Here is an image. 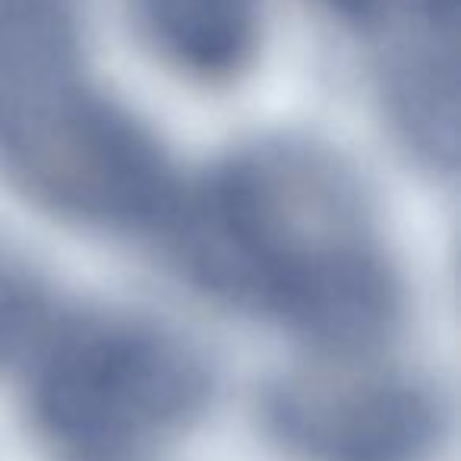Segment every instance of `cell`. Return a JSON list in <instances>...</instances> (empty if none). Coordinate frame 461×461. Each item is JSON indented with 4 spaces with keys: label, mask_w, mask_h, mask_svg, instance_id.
Returning <instances> with one entry per match:
<instances>
[{
    "label": "cell",
    "mask_w": 461,
    "mask_h": 461,
    "mask_svg": "<svg viewBox=\"0 0 461 461\" xmlns=\"http://www.w3.org/2000/svg\"><path fill=\"white\" fill-rule=\"evenodd\" d=\"M230 269L320 339L357 345L392 313V285L360 199L335 167L294 149L230 165L212 193Z\"/></svg>",
    "instance_id": "obj_1"
},
{
    "label": "cell",
    "mask_w": 461,
    "mask_h": 461,
    "mask_svg": "<svg viewBox=\"0 0 461 461\" xmlns=\"http://www.w3.org/2000/svg\"><path fill=\"white\" fill-rule=\"evenodd\" d=\"M326 4L348 20H376L389 7V0H326Z\"/></svg>",
    "instance_id": "obj_8"
},
{
    "label": "cell",
    "mask_w": 461,
    "mask_h": 461,
    "mask_svg": "<svg viewBox=\"0 0 461 461\" xmlns=\"http://www.w3.org/2000/svg\"><path fill=\"white\" fill-rule=\"evenodd\" d=\"M288 427L329 461H398L427 433V411L408 389L345 385L288 402Z\"/></svg>",
    "instance_id": "obj_4"
},
{
    "label": "cell",
    "mask_w": 461,
    "mask_h": 461,
    "mask_svg": "<svg viewBox=\"0 0 461 461\" xmlns=\"http://www.w3.org/2000/svg\"><path fill=\"white\" fill-rule=\"evenodd\" d=\"M41 294L29 272L0 247V354L16 351L41 322Z\"/></svg>",
    "instance_id": "obj_7"
},
{
    "label": "cell",
    "mask_w": 461,
    "mask_h": 461,
    "mask_svg": "<svg viewBox=\"0 0 461 461\" xmlns=\"http://www.w3.org/2000/svg\"><path fill=\"white\" fill-rule=\"evenodd\" d=\"M199 398L203 373L190 354L136 326L67 335L41 373V411L54 433L102 452L165 433Z\"/></svg>",
    "instance_id": "obj_3"
},
{
    "label": "cell",
    "mask_w": 461,
    "mask_h": 461,
    "mask_svg": "<svg viewBox=\"0 0 461 461\" xmlns=\"http://www.w3.org/2000/svg\"><path fill=\"white\" fill-rule=\"evenodd\" d=\"M133 14L155 48L193 77H230L257 51L259 0H133Z\"/></svg>",
    "instance_id": "obj_5"
},
{
    "label": "cell",
    "mask_w": 461,
    "mask_h": 461,
    "mask_svg": "<svg viewBox=\"0 0 461 461\" xmlns=\"http://www.w3.org/2000/svg\"><path fill=\"white\" fill-rule=\"evenodd\" d=\"M73 0H0V60L70 51Z\"/></svg>",
    "instance_id": "obj_6"
},
{
    "label": "cell",
    "mask_w": 461,
    "mask_h": 461,
    "mask_svg": "<svg viewBox=\"0 0 461 461\" xmlns=\"http://www.w3.org/2000/svg\"><path fill=\"white\" fill-rule=\"evenodd\" d=\"M0 152L35 190L92 218H146L167 199L155 146L77 83L67 51L0 64Z\"/></svg>",
    "instance_id": "obj_2"
},
{
    "label": "cell",
    "mask_w": 461,
    "mask_h": 461,
    "mask_svg": "<svg viewBox=\"0 0 461 461\" xmlns=\"http://www.w3.org/2000/svg\"><path fill=\"white\" fill-rule=\"evenodd\" d=\"M420 10L427 14V20L433 26L452 29L455 26V10H458V0H417Z\"/></svg>",
    "instance_id": "obj_9"
}]
</instances>
